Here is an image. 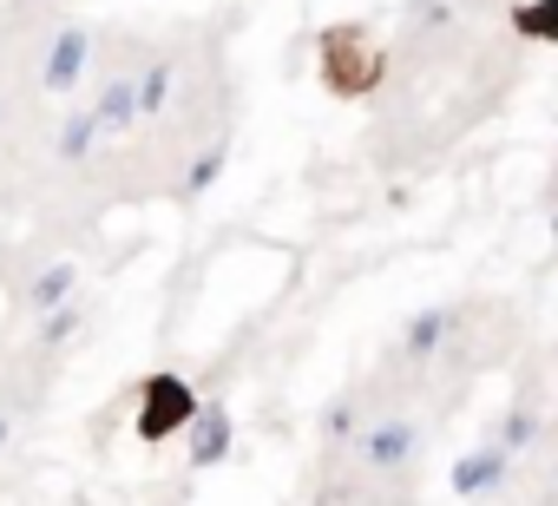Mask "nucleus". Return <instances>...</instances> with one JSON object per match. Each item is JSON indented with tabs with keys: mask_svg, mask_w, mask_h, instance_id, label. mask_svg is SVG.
<instances>
[{
	"mask_svg": "<svg viewBox=\"0 0 558 506\" xmlns=\"http://www.w3.org/2000/svg\"><path fill=\"white\" fill-rule=\"evenodd\" d=\"M191 414H197V401H191V388H184L178 375H151V382H145V408H138V434H145V441L178 434Z\"/></svg>",
	"mask_w": 558,
	"mask_h": 506,
	"instance_id": "nucleus-1",
	"label": "nucleus"
},
{
	"mask_svg": "<svg viewBox=\"0 0 558 506\" xmlns=\"http://www.w3.org/2000/svg\"><path fill=\"white\" fill-rule=\"evenodd\" d=\"M86 60H93V34H86V27H66V34L53 40V53H47V86H53V93L80 86Z\"/></svg>",
	"mask_w": 558,
	"mask_h": 506,
	"instance_id": "nucleus-2",
	"label": "nucleus"
},
{
	"mask_svg": "<svg viewBox=\"0 0 558 506\" xmlns=\"http://www.w3.org/2000/svg\"><path fill=\"white\" fill-rule=\"evenodd\" d=\"M512 27H519V40H558V0H525V8H512Z\"/></svg>",
	"mask_w": 558,
	"mask_h": 506,
	"instance_id": "nucleus-3",
	"label": "nucleus"
},
{
	"mask_svg": "<svg viewBox=\"0 0 558 506\" xmlns=\"http://www.w3.org/2000/svg\"><path fill=\"white\" fill-rule=\"evenodd\" d=\"M93 138H99V119H93V112H73V119L60 125L53 152H60V158H86V152H93Z\"/></svg>",
	"mask_w": 558,
	"mask_h": 506,
	"instance_id": "nucleus-4",
	"label": "nucleus"
}]
</instances>
